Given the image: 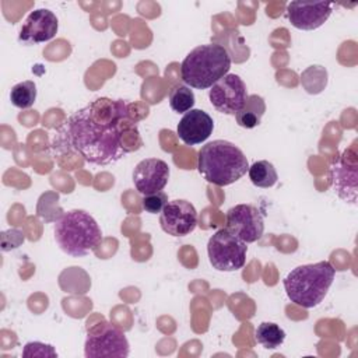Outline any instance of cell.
I'll return each mask as SVG.
<instances>
[{"mask_svg": "<svg viewBox=\"0 0 358 358\" xmlns=\"http://www.w3.org/2000/svg\"><path fill=\"white\" fill-rule=\"evenodd\" d=\"M168 179L169 166L159 158H145L133 171V183L143 196L161 192L166 186Z\"/></svg>", "mask_w": 358, "mask_h": 358, "instance_id": "14", "label": "cell"}, {"mask_svg": "<svg viewBox=\"0 0 358 358\" xmlns=\"http://www.w3.org/2000/svg\"><path fill=\"white\" fill-rule=\"evenodd\" d=\"M214 130L213 117L201 109L187 110L178 123L179 138L187 145H196L206 141Z\"/></svg>", "mask_w": 358, "mask_h": 358, "instance_id": "15", "label": "cell"}, {"mask_svg": "<svg viewBox=\"0 0 358 358\" xmlns=\"http://www.w3.org/2000/svg\"><path fill=\"white\" fill-rule=\"evenodd\" d=\"M59 28L57 17L48 8H38L29 13L25 18L20 34L18 42L22 45H38L55 38Z\"/></svg>", "mask_w": 358, "mask_h": 358, "instance_id": "13", "label": "cell"}, {"mask_svg": "<svg viewBox=\"0 0 358 358\" xmlns=\"http://www.w3.org/2000/svg\"><path fill=\"white\" fill-rule=\"evenodd\" d=\"M169 106L176 113H186L193 109L194 105V92L187 85H175L168 95Z\"/></svg>", "mask_w": 358, "mask_h": 358, "instance_id": "20", "label": "cell"}, {"mask_svg": "<svg viewBox=\"0 0 358 358\" xmlns=\"http://www.w3.org/2000/svg\"><path fill=\"white\" fill-rule=\"evenodd\" d=\"M224 228L245 243H253L263 235L264 217L263 213L252 204H236L227 211Z\"/></svg>", "mask_w": 358, "mask_h": 358, "instance_id": "8", "label": "cell"}, {"mask_svg": "<svg viewBox=\"0 0 358 358\" xmlns=\"http://www.w3.org/2000/svg\"><path fill=\"white\" fill-rule=\"evenodd\" d=\"M256 341L267 350H275L285 341V331L273 322H263L255 333Z\"/></svg>", "mask_w": 358, "mask_h": 358, "instance_id": "18", "label": "cell"}, {"mask_svg": "<svg viewBox=\"0 0 358 358\" xmlns=\"http://www.w3.org/2000/svg\"><path fill=\"white\" fill-rule=\"evenodd\" d=\"M336 275V268L330 262L323 260L312 264H302L291 270L282 284L287 296L298 306H317L330 289Z\"/></svg>", "mask_w": 358, "mask_h": 358, "instance_id": "3", "label": "cell"}, {"mask_svg": "<svg viewBox=\"0 0 358 358\" xmlns=\"http://www.w3.org/2000/svg\"><path fill=\"white\" fill-rule=\"evenodd\" d=\"M10 101L18 109H28L36 101V85L34 81L27 80L15 84L10 91Z\"/></svg>", "mask_w": 358, "mask_h": 358, "instance_id": "19", "label": "cell"}, {"mask_svg": "<svg viewBox=\"0 0 358 358\" xmlns=\"http://www.w3.org/2000/svg\"><path fill=\"white\" fill-rule=\"evenodd\" d=\"M124 99L96 98L76 110L57 130L52 141L55 152H77L91 165H110L130 148L123 131L137 127Z\"/></svg>", "mask_w": 358, "mask_h": 358, "instance_id": "1", "label": "cell"}, {"mask_svg": "<svg viewBox=\"0 0 358 358\" xmlns=\"http://www.w3.org/2000/svg\"><path fill=\"white\" fill-rule=\"evenodd\" d=\"M159 225L171 236H186L197 225V211L187 200H171L159 213Z\"/></svg>", "mask_w": 358, "mask_h": 358, "instance_id": "11", "label": "cell"}, {"mask_svg": "<svg viewBox=\"0 0 358 358\" xmlns=\"http://www.w3.org/2000/svg\"><path fill=\"white\" fill-rule=\"evenodd\" d=\"M248 173L250 182L262 189H268L274 186L278 180V175L274 165L266 159L256 161L252 166H249Z\"/></svg>", "mask_w": 358, "mask_h": 358, "instance_id": "17", "label": "cell"}, {"mask_svg": "<svg viewBox=\"0 0 358 358\" xmlns=\"http://www.w3.org/2000/svg\"><path fill=\"white\" fill-rule=\"evenodd\" d=\"M330 175L336 194L343 201L355 206L358 190V162L357 154L352 148L345 150L333 161Z\"/></svg>", "mask_w": 358, "mask_h": 358, "instance_id": "9", "label": "cell"}, {"mask_svg": "<svg viewBox=\"0 0 358 358\" xmlns=\"http://www.w3.org/2000/svg\"><path fill=\"white\" fill-rule=\"evenodd\" d=\"M168 194L165 192H157V193H151V194H145L141 199V204L143 208L150 213V214H157L161 213L162 208L165 207V204L168 203Z\"/></svg>", "mask_w": 358, "mask_h": 358, "instance_id": "21", "label": "cell"}, {"mask_svg": "<svg viewBox=\"0 0 358 358\" xmlns=\"http://www.w3.org/2000/svg\"><path fill=\"white\" fill-rule=\"evenodd\" d=\"M22 355L24 357H57V354L52 345L43 344L39 341L25 344Z\"/></svg>", "mask_w": 358, "mask_h": 358, "instance_id": "22", "label": "cell"}, {"mask_svg": "<svg viewBox=\"0 0 358 358\" xmlns=\"http://www.w3.org/2000/svg\"><path fill=\"white\" fill-rule=\"evenodd\" d=\"M333 7L329 1H291L287 6V17L296 29L313 31L329 20Z\"/></svg>", "mask_w": 358, "mask_h": 358, "instance_id": "12", "label": "cell"}, {"mask_svg": "<svg viewBox=\"0 0 358 358\" xmlns=\"http://www.w3.org/2000/svg\"><path fill=\"white\" fill-rule=\"evenodd\" d=\"M197 169L207 182L224 187L239 180L249 171V162L234 143L214 140L200 148Z\"/></svg>", "mask_w": 358, "mask_h": 358, "instance_id": "2", "label": "cell"}, {"mask_svg": "<svg viewBox=\"0 0 358 358\" xmlns=\"http://www.w3.org/2000/svg\"><path fill=\"white\" fill-rule=\"evenodd\" d=\"M208 98L215 110L235 116L248 99L246 84L238 74L228 73L210 88Z\"/></svg>", "mask_w": 358, "mask_h": 358, "instance_id": "10", "label": "cell"}, {"mask_svg": "<svg viewBox=\"0 0 358 358\" xmlns=\"http://www.w3.org/2000/svg\"><path fill=\"white\" fill-rule=\"evenodd\" d=\"M129 352L130 345L120 327L103 320L88 329L84 344V355L87 358H126Z\"/></svg>", "mask_w": 358, "mask_h": 358, "instance_id": "6", "label": "cell"}, {"mask_svg": "<svg viewBox=\"0 0 358 358\" xmlns=\"http://www.w3.org/2000/svg\"><path fill=\"white\" fill-rule=\"evenodd\" d=\"M231 56L218 43H206L192 49L180 64L182 81L196 90L211 88L220 78L228 74Z\"/></svg>", "mask_w": 358, "mask_h": 358, "instance_id": "4", "label": "cell"}, {"mask_svg": "<svg viewBox=\"0 0 358 358\" xmlns=\"http://www.w3.org/2000/svg\"><path fill=\"white\" fill-rule=\"evenodd\" d=\"M53 234L62 252L71 257L87 256L102 241V231L98 222L84 210L63 213L55 222Z\"/></svg>", "mask_w": 358, "mask_h": 358, "instance_id": "5", "label": "cell"}, {"mask_svg": "<svg viewBox=\"0 0 358 358\" xmlns=\"http://www.w3.org/2000/svg\"><path fill=\"white\" fill-rule=\"evenodd\" d=\"M264 112H266L264 99L260 95L253 94V95H248V99L245 101L243 106L239 109V112H236L235 119L241 127L255 129L256 126L260 124Z\"/></svg>", "mask_w": 358, "mask_h": 358, "instance_id": "16", "label": "cell"}, {"mask_svg": "<svg viewBox=\"0 0 358 358\" xmlns=\"http://www.w3.org/2000/svg\"><path fill=\"white\" fill-rule=\"evenodd\" d=\"M248 243L225 228L218 229L207 243L208 260L217 271H236L245 266Z\"/></svg>", "mask_w": 358, "mask_h": 358, "instance_id": "7", "label": "cell"}]
</instances>
